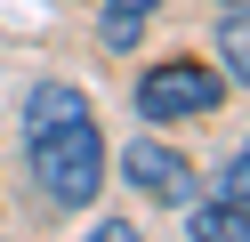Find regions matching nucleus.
Segmentation results:
<instances>
[{
  "label": "nucleus",
  "instance_id": "1",
  "mask_svg": "<svg viewBox=\"0 0 250 242\" xmlns=\"http://www.w3.org/2000/svg\"><path fill=\"white\" fill-rule=\"evenodd\" d=\"M24 170L57 210H89L105 186V129L73 81H41L24 97Z\"/></svg>",
  "mask_w": 250,
  "mask_h": 242
},
{
  "label": "nucleus",
  "instance_id": "2",
  "mask_svg": "<svg viewBox=\"0 0 250 242\" xmlns=\"http://www.w3.org/2000/svg\"><path fill=\"white\" fill-rule=\"evenodd\" d=\"M129 97H137L146 121H194V113H218L226 81H218L210 65H194V57H169V65H153V73H137Z\"/></svg>",
  "mask_w": 250,
  "mask_h": 242
},
{
  "label": "nucleus",
  "instance_id": "3",
  "mask_svg": "<svg viewBox=\"0 0 250 242\" xmlns=\"http://www.w3.org/2000/svg\"><path fill=\"white\" fill-rule=\"evenodd\" d=\"M121 177H129L137 194H153V202H194V194H202L194 161H186V154H169L162 137H137L129 154H121Z\"/></svg>",
  "mask_w": 250,
  "mask_h": 242
},
{
  "label": "nucleus",
  "instance_id": "4",
  "mask_svg": "<svg viewBox=\"0 0 250 242\" xmlns=\"http://www.w3.org/2000/svg\"><path fill=\"white\" fill-rule=\"evenodd\" d=\"M162 16V0H105V16H97V41L113 48V57H129L137 41H146V24Z\"/></svg>",
  "mask_w": 250,
  "mask_h": 242
},
{
  "label": "nucleus",
  "instance_id": "5",
  "mask_svg": "<svg viewBox=\"0 0 250 242\" xmlns=\"http://www.w3.org/2000/svg\"><path fill=\"white\" fill-rule=\"evenodd\" d=\"M186 234H194V242H250V202H234V194H218V202H194Z\"/></svg>",
  "mask_w": 250,
  "mask_h": 242
},
{
  "label": "nucleus",
  "instance_id": "6",
  "mask_svg": "<svg viewBox=\"0 0 250 242\" xmlns=\"http://www.w3.org/2000/svg\"><path fill=\"white\" fill-rule=\"evenodd\" d=\"M218 65L250 89V0H226V16H218Z\"/></svg>",
  "mask_w": 250,
  "mask_h": 242
},
{
  "label": "nucleus",
  "instance_id": "7",
  "mask_svg": "<svg viewBox=\"0 0 250 242\" xmlns=\"http://www.w3.org/2000/svg\"><path fill=\"white\" fill-rule=\"evenodd\" d=\"M218 194H234V202H250V137H242V154L218 170Z\"/></svg>",
  "mask_w": 250,
  "mask_h": 242
},
{
  "label": "nucleus",
  "instance_id": "8",
  "mask_svg": "<svg viewBox=\"0 0 250 242\" xmlns=\"http://www.w3.org/2000/svg\"><path fill=\"white\" fill-rule=\"evenodd\" d=\"M81 242H137V226H129V218H97Z\"/></svg>",
  "mask_w": 250,
  "mask_h": 242
}]
</instances>
